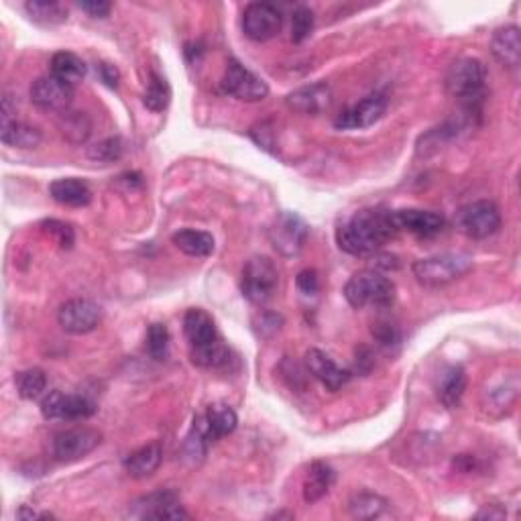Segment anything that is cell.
<instances>
[{"label": "cell", "mask_w": 521, "mask_h": 521, "mask_svg": "<svg viewBox=\"0 0 521 521\" xmlns=\"http://www.w3.org/2000/svg\"><path fill=\"white\" fill-rule=\"evenodd\" d=\"M393 212L383 208H365L352 214L336 231V243L344 253L355 256L375 255L389 240L398 237Z\"/></svg>", "instance_id": "1"}, {"label": "cell", "mask_w": 521, "mask_h": 521, "mask_svg": "<svg viewBox=\"0 0 521 521\" xmlns=\"http://www.w3.org/2000/svg\"><path fill=\"white\" fill-rule=\"evenodd\" d=\"M347 302L361 310V307H389L395 302V285L385 273L375 269H366L352 275L344 285Z\"/></svg>", "instance_id": "2"}, {"label": "cell", "mask_w": 521, "mask_h": 521, "mask_svg": "<svg viewBox=\"0 0 521 521\" xmlns=\"http://www.w3.org/2000/svg\"><path fill=\"white\" fill-rule=\"evenodd\" d=\"M473 269V259L462 253H444L436 256H425L414 263V277L425 288H442L457 279L465 277Z\"/></svg>", "instance_id": "3"}, {"label": "cell", "mask_w": 521, "mask_h": 521, "mask_svg": "<svg viewBox=\"0 0 521 521\" xmlns=\"http://www.w3.org/2000/svg\"><path fill=\"white\" fill-rule=\"evenodd\" d=\"M487 82V68L481 60L475 57H462L450 65L446 73V90L452 98L460 100L462 105L471 108L483 97Z\"/></svg>", "instance_id": "4"}, {"label": "cell", "mask_w": 521, "mask_h": 521, "mask_svg": "<svg viewBox=\"0 0 521 521\" xmlns=\"http://www.w3.org/2000/svg\"><path fill=\"white\" fill-rule=\"evenodd\" d=\"M277 283V267L267 256H251L245 263L243 273H240V291H243L245 299H248L251 304H267L275 296Z\"/></svg>", "instance_id": "5"}, {"label": "cell", "mask_w": 521, "mask_h": 521, "mask_svg": "<svg viewBox=\"0 0 521 521\" xmlns=\"http://www.w3.org/2000/svg\"><path fill=\"white\" fill-rule=\"evenodd\" d=\"M457 226L468 239H489L501 229V210L491 200H476L457 212Z\"/></svg>", "instance_id": "6"}, {"label": "cell", "mask_w": 521, "mask_h": 521, "mask_svg": "<svg viewBox=\"0 0 521 521\" xmlns=\"http://www.w3.org/2000/svg\"><path fill=\"white\" fill-rule=\"evenodd\" d=\"M269 240L279 255L296 256L307 240V224L293 212H282L269 226Z\"/></svg>", "instance_id": "7"}, {"label": "cell", "mask_w": 521, "mask_h": 521, "mask_svg": "<svg viewBox=\"0 0 521 521\" xmlns=\"http://www.w3.org/2000/svg\"><path fill=\"white\" fill-rule=\"evenodd\" d=\"M223 90L237 100L259 102L263 98H267L269 86L265 84V80H261L256 73L247 70L243 63L231 60L226 63L223 76Z\"/></svg>", "instance_id": "8"}, {"label": "cell", "mask_w": 521, "mask_h": 521, "mask_svg": "<svg viewBox=\"0 0 521 521\" xmlns=\"http://www.w3.org/2000/svg\"><path fill=\"white\" fill-rule=\"evenodd\" d=\"M102 442V434L94 428H73L60 432L51 442V454L60 462H73L88 457Z\"/></svg>", "instance_id": "9"}, {"label": "cell", "mask_w": 521, "mask_h": 521, "mask_svg": "<svg viewBox=\"0 0 521 521\" xmlns=\"http://www.w3.org/2000/svg\"><path fill=\"white\" fill-rule=\"evenodd\" d=\"M41 414L46 420H86V417L97 414V403L84 398V395H65L62 391H51L41 401Z\"/></svg>", "instance_id": "10"}, {"label": "cell", "mask_w": 521, "mask_h": 521, "mask_svg": "<svg viewBox=\"0 0 521 521\" xmlns=\"http://www.w3.org/2000/svg\"><path fill=\"white\" fill-rule=\"evenodd\" d=\"M283 14L271 3H251L243 13V31L251 41L263 43L279 35Z\"/></svg>", "instance_id": "11"}, {"label": "cell", "mask_w": 521, "mask_h": 521, "mask_svg": "<svg viewBox=\"0 0 521 521\" xmlns=\"http://www.w3.org/2000/svg\"><path fill=\"white\" fill-rule=\"evenodd\" d=\"M102 320V307L88 298H73L57 312V322L70 334H88L97 330Z\"/></svg>", "instance_id": "12"}, {"label": "cell", "mask_w": 521, "mask_h": 521, "mask_svg": "<svg viewBox=\"0 0 521 521\" xmlns=\"http://www.w3.org/2000/svg\"><path fill=\"white\" fill-rule=\"evenodd\" d=\"M73 100V86L62 82L55 76H43L35 80L31 86V102L46 113H57L62 114L65 110H70V105Z\"/></svg>", "instance_id": "13"}, {"label": "cell", "mask_w": 521, "mask_h": 521, "mask_svg": "<svg viewBox=\"0 0 521 521\" xmlns=\"http://www.w3.org/2000/svg\"><path fill=\"white\" fill-rule=\"evenodd\" d=\"M387 110V98L385 94L375 92L371 97L363 98L357 105H352L350 108L342 110V113L336 116L334 127L336 129H366L373 127V124L383 119Z\"/></svg>", "instance_id": "14"}, {"label": "cell", "mask_w": 521, "mask_h": 521, "mask_svg": "<svg viewBox=\"0 0 521 521\" xmlns=\"http://www.w3.org/2000/svg\"><path fill=\"white\" fill-rule=\"evenodd\" d=\"M393 220L398 231H406L416 237L430 239L436 237L444 231L446 218L438 212L432 210H417V208H406V210H395Z\"/></svg>", "instance_id": "15"}, {"label": "cell", "mask_w": 521, "mask_h": 521, "mask_svg": "<svg viewBox=\"0 0 521 521\" xmlns=\"http://www.w3.org/2000/svg\"><path fill=\"white\" fill-rule=\"evenodd\" d=\"M139 509L137 516L143 519H188V511L180 505L173 491H155L133 503Z\"/></svg>", "instance_id": "16"}, {"label": "cell", "mask_w": 521, "mask_h": 521, "mask_svg": "<svg viewBox=\"0 0 521 521\" xmlns=\"http://www.w3.org/2000/svg\"><path fill=\"white\" fill-rule=\"evenodd\" d=\"M306 369L314 379H318L328 391H339L350 379V371L342 369L330 358L324 350L310 349L306 352Z\"/></svg>", "instance_id": "17"}, {"label": "cell", "mask_w": 521, "mask_h": 521, "mask_svg": "<svg viewBox=\"0 0 521 521\" xmlns=\"http://www.w3.org/2000/svg\"><path fill=\"white\" fill-rule=\"evenodd\" d=\"M491 54L505 68H517L521 63V35L519 27L508 25L497 29L491 37Z\"/></svg>", "instance_id": "18"}, {"label": "cell", "mask_w": 521, "mask_h": 521, "mask_svg": "<svg viewBox=\"0 0 521 521\" xmlns=\"http://www.w3.org/2000/svg\"><path fill=\"white\" fill-rule=\"evenodd\" d=\"M330 102H332V90L324 82L304 86L288 97V106L304 114H318L330 106Z\"/></svg>", "instance_id": "19"}, {"label": "cell", "mask_w": 521, "mask_h": 521, "mask_svg": "<svg viewBox=\"0 0 521 521\" xmlns=\"http://www.w3.org/2000/svg\"><path fill=\"white\" fill-rule=\"evenodd\" d=\"M183 334L189 342V347H202V344L214 342L218 336V328L208 312L200 307H192L183 315Z\"/></svg>", "instance_id": "20"}, {"label": "cell", "mask_w": 521, "mask_h": 521, "mask_svg": "<svg viewBox=\"0 0 521 521\" xmlns=\"http://www.w3.org/2000/svg\"><path fill=\"white\" fill-rule=\"evenodd\" d=\"M49 194L57 204L70 208H82L92 202V189L86 181L76 178H62L51 181Z\"/></svg>", "instance_id": "21"}, {"label": "cell", "mask_w": 521, "mask_h": 521, "mask_svg": "<svg viewBox=\"0 0 521 521\" xmlns=\"http://www.w3.org/2000/svg\"><path fill=\"white\" fill-rule=\"evenodd\" d=\"M466 391V371L460 365L449 366L438 381V399L446 409L460 406L462 395Z\"/></svg>", "instance_id": "22"}, {"label": "cell", "mask_w": 521, "mask_h": 521, "mask_svg": "<svg viewBox=\"0 0 521 521\" xmlns=\"http://www.w3.org/2000/svg\"><path fill=\"white\" fill-rule=\"evenodd\" d=\"M161 458H164V450H161L159 442L145 444L141 449L130 452L127 458H124V468L130 476L135 479H145V476H151L157 471L161 465Z\"/></svg>", "instance_id": "23"}, {"label": "cell", "mask_w": 521, "mask_h": 521, "mask_svg": "<svg viewBox=\"0 0 521 521\" xmlns=\"http://www.w3.org/2000/svg\"><path fill=\"white\" fill-rule=\"evenodd\" d=\"M202 420L210 442L232 434L239 424V417L234 414V409L231 406H226V403H214V406H210L208 412L202 416Z\"/></svg>", "instance_id": "24"}, {"label": "cell", "mask_w": 521, "mask_h": 521, "mask_svg": "<svg viewBox=\"0 0 521 521\" xmlns=\"http://www.w3.org/2000/svg\"><path fill=\"white\" fill-rule=\"evenodd\" d=\"M334 481H336V473L332 466L322 460L312 462L304 481V499L307 503L320 501V499L328 493L330 487L334 485Z\"/></svg>", "instance_id": "25"}, {"label": "cell", "mask_w": 521, "mask_h": 521, "mask_svg": "<svg viewBox=\"0 0 521 521\" xmlns=\"http://www.w3.org/2000/svg\"><path fill=\"white\" fill-rule=\"evenodd\" d=\"M172 243L175 245V248H180L183 255L197 256V259H204V256H210L214 253V237L204 231L183 229L173 234Z\"/></svg>", "instance_id": "26"}, {"label": "cell", "mask_w": 521, "mask_h": 521, "mask_svg": "<svg viewBox=\"0 0 521 521\" xmlns=\"http://www.w3.org/2000/svg\"><path fill=\"white\" fill-rule=\"evenodd\" d=\"M86 73L88 68L84 60L76 54H71V51H57V54L51 57V76L60 78L65 84L76 86L86 78Z\"/></svg>", "instance_id": "27"}, {"label": "cell", "mask_w": 521, "mask_h": 521, "mask_svg": "<svg viewBox=\"0 0 521 521\" xmlns=\"http://www.w3.org/2000/svg\"><path fill=\"white\" fill-rule=\"evenodd\" d=\"M0 139L4 145L19 147V149H33L41 143V133L31 124L21 121H4L0 122Z\"/></svg>", "instance_id": "28"}, {"label": "cell", "mask_w": 521, "mask_h": 521, "mask_svg": "<svg viewBox=\"0 0 521 521\" xmlns=\"http://www.w3.org/2000/svg\"><path fill=\"white\" fill-rule=\"evenodd\" d=\"M57 127H60V133L73 145L86 143L92 133V121L88 119V114L73 113V110H65L60 114Z\"/></svg>", "instance_id": "29"}, {"label": "cell", "mask_w": 521, "mask_h": 521, "mask_svg": "<svg viewBox=\"0 0 521 521\" xmlns=\"http://www.w3.org/2000/svg\"><path fill=\"white\" fill-rule=\"evenodd\" d=\"M25 11L39 25H62L68 21L65 4L55 3V0H29Z\"/></svg>", "instance_id": "30"}, {"label": "cell", "mask_w": 521, "mask_h": 521, "mask_svg": "<svg viewBox=\"0 0 521 521\" xmlns=\"http://www.w3.org/2000/svg\"><path fill=\"white\" fill-rule=\"evenodd\" d=\"M189 357H192L194 365L204 366V369H220V366H224L226 363H229L231 352L223 340L216 339L214 342L202 344V347H194L192 352H189Z\"/></svg>", "instance_id": "31"}, {"label": "cell", "mask_w": 521, "mask_h": 521, "mask_svg": "<svg viewBox=\"0 0 521 521\" xmlns=\"http://www.w3.org/2000/svg\"><path fill=\"white\" fill-rule=\"evenodd\" d=\"M170 100H172L170 84H167V80L161 76V73L153 71L149 86H147L145 97H143L145 106L153 110V113H161V110H165L167 105H170Z\"/></svg>", "instance_id": "32"}, {"label": "cell", "mask_w": 521, "mask_h": 521, "mask_svg": "<svg viewBox=\"0 0 521 521\" xmlns=\"http://www.w3.org/2000/svg\"><path fill=\"white\" fill-rule=\"evenodd\" d=\"M385 508H387V501L383 497L375 493H366V491L365 493H357L349 503L352 517H358V519H375L385 511Z\"/></svg>", "instance_id": "33"}, {"label": "cell", "mask_w": 521, "mask_h": 521, "mask_svg": "<svg viewBox=\"0 0 521 521\" xmlns=\"http://www.w3.org/2000/svg\"><path fill=\"white\" fill-rule=\"evenodd\" d=\"M14 383H17V391L23 399H37L41 398L43 391L47 387V377L41 369H27L21 371L17 377H14Z\"/></svg>", "instance_id": "34"}, {"label": "cell", "mask_w": 521, "mask_h": 521, "mask_svg": "<svg viewBox=\"0 0 521 521\" xmlns=\"http://www.w3.org/2000/svg\"><path fill=\"white\" fill-rule=\"evenodd\" d=\"M124 153V141L121 137H108L105 141L88 147V157L98 164H114Z\"/></svg>", "instance_id": "35"}, {"label": "cell", "mask_w": 521, "mask_h": 521, "mask_svg": "<svg viewBox=\"0 0 521 521\" xmlns=\"http://www.w3.org/2000/svg\"><path fill=\"white\" fill-rule=\"evenodd\" d=\"M147 352L155 361H164L170 355V330L165 324H151L147 330Z\"/></svg>", "instance_id": "36"}, {"label": "cell", "mask_w": 521, "mask_h": 521, "mask_svg": "<svg viewBox=\"0 0 521 521\" xmlns=\"http://www.w3.org/2000/svg\"><path fill=\"white\" fill-rule=\"evenodd\" d=\"M314 31V13L307 6H298L291 17V39L293 43H304Z\"/></svg>", "instance_id": "37"}, {"label": "cell", "mask_w": 521, "mask_h": 521, "mask_svg": "<svg viewBox=\"0 0 521 521\" xmlns=\"http://www.w3.org/2000/svg\"><path fill=\"white\" fill-rule=\"evenodd\" d=\"M253 324H255L256 332H259L263 339H271V336L277 334L279 330H282L283 318L273 312H261L259 315H255Z\"/></svg>", "instance_id": "38"}, {"label": "cell", "mask_w": 521, "mask_h": 521, "mask_svg": "<svg viewBox=\"0 0 521 521\" xmlns=\"http://www.w3.org/2000/svg\"><path fill=\"white\" fill-rule=\"evenodd\" d=\"M43 226H46V232H49L62 248H70L73 245V231L70 224L57 223V220H49V223H46Z\"/></svg>", "instance_id": "39"}, {"label": "cell", "mask_w": 521, "mask_h": 521, "mask_svg": "<svg viewBox=\"0 0 521 521\" xmlns=\"http://www.w3.org/2000/svg\"><path fill=\"white\" fill-rule=\"evenodd\" d=\"M298 288L304 296H314L315 291L320 290V277L314 269H304L302 273L298 275Z\"/></svg>", "instance_id": "40"}, {"label": "cell", "mask_w": 521, "mask_h": 521, "mask_svg": "<svg viewBox=\"0 0 521 521\" xmlns=\"http://www.w3.org/2000/svg\"><path fill=\"white\" fill-rule=\"evenodd\" d=\"M373 336H375L381 344H387V347L398 344L401 340L399 330L391 324H375V328H373Z\"/></svg>", "instance_id": "41"}, {"label": "cell", "mask_w": 521, "mask_h": 521, "mask_svg": "<svg viewBox=\"0 0 521 521\" xmlns=\"http://www.w3.org/2000/svg\"><path fill=\"white\" fill-rule=\"evenodd\" d=\"M80 9L94 19H106L113 11V4L106 3V0H86V3H80Z\"/></svg>", "instance_id": "42"}, {"label": "cell", "mask_w": 521, "mask_h": 521, "mask_svg": "<svg viewBox=\"0 0 521 521\" xmlns=\"http://www.w3.org/2000/svg\"><path fill=\"white\" fill-rule=\"evenodd\" d=\"M98 71H100L102 82H106L108 86H116V82H119V70H116L114 65L100 63L98 65Z\"/></svg>", "instance_id": "43"}, {"label": "cell", "mask_w": 521, "mask_h": 521, "mask_svg": "<svg viewBox=\"0 0 521 521\" xmlns=\"http://www.w3.org/2000/svg\"><path fill=\"white\" fill-rule=\"evenodd\" d=\"M454 466L458 468L462 473H471L475 468V458L468 457V454H460V457L454 460Z\"/></svg>", "instance_id": "44"}, {"label": "cell", "mask_w": 521, "mask_h": 521, "mask_svg": "<svg viewBox=\"0 0 521 521\" xmlns=\"http://www.w3.org/2000/svg\"><path fill=\"white\" fill-rule=\"evenodd\" d=\"M17 517H21V519H54V516H51V513H39V511H29L27 508H23V509H21V511L17 513Z\"/></svg>", "instance_id": "45"}]
</instances>
